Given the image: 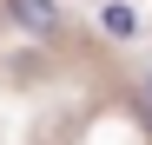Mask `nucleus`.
<instances>
[{
	"mask_svg": "<svg viewBox=\"0 0 152 145\" xmlns=\"http://www.w3.org/2000/svg\"><path fill=\"white\" fill-rule=\"evenodd\" d=\"M99 27H106L113 40H132V33H139V13L126 7V0H106V7H99Z\"/></svg>",
	"mask_w": 152,
	"mask_h": 145,
	"instance_id": "2",
	"label": "nucleus"
},
{
	"mask_svg": "<svg viewBox=\"0 0 152 145\" xmlns=\"http://www.w3.org/2000/svg\"><path fill=\"white\" fill-rule=\"evenodd\" d=\"M0 7H7V20L20 33H33V40H60V27H66L60 0H0Z\"/></svg>",
	"mask_w": 152,
	"mask_h": 145,
	"instance_id": "1",
	"label": "nucleus"
},
{
	"mask_svg": "<svg viewBox=\"0 0 152 145\" xmlns=\"http://www.w3.org/2000/svg\"><path fill=\"white\" fill-rule=\"evenodd\" d=\"M139 92H145V119H152V72H145V86H139Z\"/></svg>",
	"mask_w": 152,
	"mask_h": 145,
	"instance_id": "3",
	"label": "nucleus"
}]
</instances>
